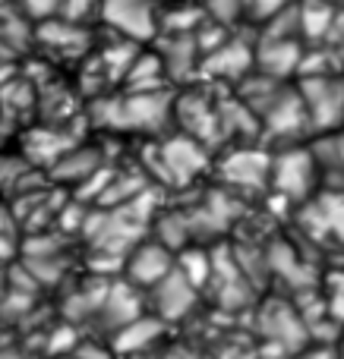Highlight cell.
Listing matches in <instances>:
<instances>
[{
  "instance_id": "cell-1",
  "label": "cell",
  "mask_w": 344,
  "mask_h": 359,
  "mask_svg": "<svg viewBox=\"0 0 344 359\" xmlns=\"http://www.w3.org/2000/svg\"><path fill=\"white\" fill-rule=\"evenodd\" d=\"M256 331H259V359L265 353H272L269 359H291L294 353H300L307 344H313L310 325L303 322L300 309L294 299H265L256 309Z\"/></svg>"
},
{
  "instance_id": "cell-2",
  "label": "cell",
  "mask_w": 344,
  "mask_h": 359,
  "mask_svg": "<svg viewBox=\"0 0 344 359\" xmlns=\"http://www.w3.org/2000/svg\"><path fill=\"white\" fill-rule=\"evenodd\" d=\"M319 164L313 158V149L303 145H284L272 158V177L269 186L284 198V202H310L319 186Z\"/></svg>"
},
{
  "instance_id": "cell-3",
  "label": "cell",
  "mask_w": 344,
  "mask_h": 359,
  "mask_svg": "<svg viewBox=\"0 0 344 359\" xmlns=\"http://www.w3.org/2000/svg\"><path fill=\"white\" fill-rule=\"evenodd\" d=\"M300 98L307 104L313 133H341L344 126V79L332 76H300Z\"/></svg>"
},
{
  "instance_id": "cell-4",
  "label": "cell",
  "mask_w": 344,
  "mask_h": 359,
  "mask_svg": "<svg viewBox=\"0 0 344 359\" xmlns=\"http://www.w3.org/2000/svg\"><path fill=\"white\" fill-rule=\"evenodd\" d=\"M174 117V98L168 92H126V98L105 107V123L130 130H161Z\"/></svg>"
},
{
  "instance_id": "cell-5",
  "label": "cell",
  "mask_w": 344,
  "mask_h": 359,
  "mask_svg": "<svg viewBox=\"0 0 344 359\" xmlns=\"http://www.w3.org/2000/svg\"><path fill=\"white\" fill-rule=\"evenodd\" d=\"M206 164H209L206 145L199 139L187 136V133L161 142V149H158V174L168 183H177V186L190 183V180H196L206 170Z\"/></svg>"
},
{
  "instance_id": "cell-6",
  "label": "cell",
  "mask_w": 344,
  "mask_h": 359,
  "mask_svg": "<svg viewBox=\"0 0 344 359\" xmlns=\"http://www.w3.org/2000/svg\"><path fill=\"white\" fill-rule=\"evenodd\" d=\"M177 265V255L164 243L143 240L126 252L124 259V280H130L139 290H152L158 280H164Z\"/></svg>"
},
{
  "instance_id": "cell-7",
  "label": "cell",
  "mask_w": 344,
  "mask_h": 359,
  "mask_svg": "<svg viewBox=\"0 0 344 359\" xmlns=\"http://www.w3.org/2000/svg\"><path fill=\"white\" fill-rule=\"evenodd\" d=\"M101 19L130 41H149L158 32L155 0H101Z\"/></svg>"
},
{
  "instance_id": "cell-8",
  "label": "cell",
  "mask_w": 344,
  "mask_h": 359,
  "mask_svg": "<svg viewBox=\"0 0 344 359\" xmlns=\"http://www.w3.org/2000/svg\"><path fill=\"white\" fill-rule=\"evenodd\" d=\"M259 123H263V133L282 139L284 145H294V139L300 136V133L313 130V126H310L307 104H303L300 88H297V86L294 88L284 86L282 95H278V98L269 104V111L259 117Z\"/></svg>"
},
{
  "instance_id": "cell-9",
  "label": "cell",
  "mask_w": 344,
  "mask_h": 359,
  "mask_svg": "<svg viewBox=\"0 0 344 359\" xmlns=\"http://www.w3.org/2000/svg\"><path fill=\"white\" fill-rule=\"evenodd\" d=\"M145 293H149V303H152V309H155V316L168 325V322H183V318L196 309V299H199L202 290L190 284L174 265V271H171L168 278L158 280V284Z\"/></svg>"
},
{
  "instance_id": "cell-10",
  "label": "cell",
  "mask_w": 344,
  "mask_h": 359,
  "mask_svg": "<svg viewBox=\"0 0 344 359\" xmlns=\"http://www.w3.org/2000/svg\"><path fill=\"white\" fill-rule=\"evenodd\" d=\"M221 180L234 189L259 192L269 186L272 177V155L259 149H234L231 155L221 161Z\"/></svg>"
},
{
  "instance_id": "cell-11",
  "label": "cell",
  "mask_w": 344,
  "mask_h": 359,
  "mask_svg": "<svg viewBox=\"0 0 344 359\" xmlns=\"http://www.w3.org/2000/svg\"><path fill=\"white\" fill-rule=\"evenodd\" d=\"M303 230L316 236V240H341L344 243V192L329 189L303 202L300 211Z\"/></svg>"
},
{
  "instance_id": "cell-12",
  "label": "cell",
  "mask_w": 344,
  "mask_h": 359,
  "mask_svg": "<svg viewBox=\"0 0 344 359\" xmlns=\"http://www.w3.org/2000/svg\"><path fill=\"white\" fill-rule=\"evenodd\" d=\"M174 120L183 126V133L199 139L202 145L221 136V120H218V104L199 92H190L174 98Z\"/></svg>"
},
{
  "instance_id": "cell-13",
  "label": "cell",
  "mask_w": 344,
  "mask_h": 359,
  "mask_svg": "<svg viewBox=\"0 0 344 359\" xmlns=\"http://www.w3.org/2000/svg\"><path fill=\"white\" fill-rule=\"evenodd\" d=\"M143 316V290L133 287L130 280H111L105 293V303H101L95 325H105L111 334H117L124 325L136 322Z\"/></svg>"
},
{
  "instance_id": "cell-14",
  "label": "cell",
  "mask_w": 344,
  "mask_h": 359,
  "mask_svg": "<svg viewBox=\"0 0 344 359\" xmlns=\"http://www.w3.org/2000/svg\"><path fill=\"white\" fill-rule=\"evenodd\" d=\"M256 67V48H250L246 41L240 38H227L225 44L212 50V54L202 57L199 69L209 76H218V79H246V73Z\"/></svg>"
},
{
  "instance_id": "cell-15",
  "label": "cell",
  "mask_w": 344,
  "mask_h": 359,
  "mask_svg": "<svg viewBox=\"0 0 344 359\" xmlns=\"http://www.w3.org/2000/svg\"><path fill=\"white\" fill-rule=\"evenodd\" d=\"M300 38H263L256 48V69L272 79H288L291 73H300Z\"/></svg>"
},
{
  "instance_id": "cell-16",
  "label": "cell",
  "mask_w": 344,
  "mask_h": 359,
  "mask_svg": "<svg viewBox=\"0 0 344 359\" xmlns=\"http://www.w3.org/2000/svg\"><path fill=\"white\" fill-rule=\"evenodd\" d=\"M158 57H161V63H164L168 79H183V76H190L193 69H199V63H202V50H199V44H196L193 32H174V35L158 48Z\"/></svg>"
},
{
  "instance_id": "cell-17",
  "label": "cell",
  "mask_w": 344,
  "mask_h": 359,
  "mask_svg": "<svg viewBox=\"0 0 344 359\" xmlns=\"http://www.w3.org/2000/svg\"><path fill=\"white\" fill-rule=\"evenodd\" d=\"M164 334V322L158 316H139L136 322L124 325V328L114 334V350L126 356H143L158 337Z\"/></svg>"
},
{
  "instance_id": "cell-18",
  "label": "cell",
  "mask_w": 344,
  "mask_h": 359,
  "mask_svg": "<svg viewBox=\"0 0 344 359\" xmlns=\"http://www.w3.org/2000/svg\"><path fill=\"white\" fill-rule=\"evenodd\" d=\"M126 92H164V82H168V73H164V63L158 54H139L133 60V67L126 69L124 76Z\"/></svg>"
},
{
  "instance_id": "cell-19",
  "label": "cell",
  "mask_w": 344,
  "mask_h": 359,
  "mask_svg": "<svg viewBox=\"0 0 344 359\" xmlns=\"http://www.w3.org/2000/svg\"><path fill=\"white\" fill-rule=\"evenodd\" d=\"M335 6L326 0H307L300 4V35L307 41H329L335 29Z\"/></svg>"
},
{
  "instance_id": "cell-20",
  "label": "cell",
  "mask_w": 344,
  "mask_h": 359,
  "mask_svg": "<svg viewBox=\"0 0 344 359\" xmlns=\"http://www.w3.org/2000/svg\"><path fill=\"white\" fill-rule=\"evenodd\" d=\"M98 168H101V155L95 149H70L67 155L57 158L51 174L57 180H67V183L76 177V183H82V180H92Z\"/></svg>"
},
{
  "instance_id": "cell-21",
  "label": "cell",
  "mask_w": 344,
  "mask_h": 359,
  "mask_svg": "<svg viewBox=\"0 0 344 359\" xmlns=\"http://www.w3.org/2000/svg\"><path fill=\"white\" fill-rule=\"evenodd\" d=\"M177 271H180L193 287L206 290L209 280H212V255L199 246L180 249V255H177Z\"/></svg>"
},
{
  "instance_id": "cell-22",
  "label": "cell",
  "mask_w": 344,
  "mask_h": 359,
  "mask_svg": "<svg viewBox=\"0 0 344 359\" xmlns=\"http://www.w3.org/2000/svg\"><path fill=\"white\" fill-rule=\"evenodd\" d=\"M244 10H250V0H206V13L215 19V25H234Z\"/></svg>"
},
{
  "instance_id": "cell-23",
  "label": "cell",
  "mask_w": 344,
  "mask_h": 359,
  "mask_svg": "<svg viewBox=\"0 0 344 359\" xmlns=\"http://www.w3.org/2000/svg\"><path fill=\"white\" fill-rule=\"evenodd\" d=\"M322 297H326V306H329V318H332L335 325H344V271L332 274L329 290L322 293Z\"/></svg>"
},
{
  "instance_id": "cell-24",
  "label": "cell",
  "mask_w": 344,
  "mask_h": 359,
  "mask_svg": "<svg viewBox=\"0 0 344 359\" xmlns=\"http://www.w3.org/2000/svg\"><path fill=\"white\" fill-rule=\"evenodd\" d=\"M60 6H63V0H19L22 16H32V19L60 16Z\"/></svg>"
},
{
  "instance_id": "cell-25",
  "label": "cell",
  "mask_w": 344,
  "mask_h": 359,
  "mask_svg": "<svg viewBox=\"0 0 344 359\" xmlns=\"http://www.w3.org/2000/svg\"><path fill=\"white\" fill-rule=\"evenodd\" d=\"M92 10H101V0H63L60 19H67V22H79V19Z\"/></svg>"
},
{
  "instance_id": "cell-26",
  "label": "cell",
  "mask_w": 344,
  "mask_h": 359,
  "mask_svg": "<svg viewBox=\"0 0 344 359\" xmlns=\"http://www.w3.org/2000/svg\"><path fill=\"white\" fill-rule=\"evenodd\" d=\"M291 359H341V344H307Z\"/></svg>"
},
{
  "instance_id": "cell-27",
  "label": "cell",
  "mask_w": 344,
  "mask_h": 359,
  "mask_svg": "<svg viewBox=\"0 0 344 359\" xmlns=\"http://www.w3.org/2000/svg\"><path fill=\"white\" fill-rule=\"evenodd\" d=\"M291 6V0H250V13L256 19H272V16H278L282 10H288Z\"/></svg>"
},
{
  "instance_id": "cell-28",
  "label": "cell",
  "mask_w": 344,
  "mask_h": 359,
  "mask_svg": "<svg viewBox=\"0 0 344 359\" xmlns=\"http://www.w3.org/2000/svg\"><path fill=\"white\" fill-rule=\"evenodd\" d=\"M161 359H202L199 353H196L193 347H187V344H177V347H171L168 353H164Z\"/></svg>"
},
{
  "instance_id": "cell-29",
  "label": "cell",
  "mask_w": 344,
  "mask_h": 359,
  "mask_svg": "<svg viewBox=\"0 0 344 359\" xmlns=\"http://www.w3.org/2000/svg\"><path fill=\"white\" fill-rule=\"evenodd\" d=\"M10 252H13V243L6 240V236H0V262L10 259Z\"/></svg>"
},
{
  "instance_id": "cell-30",
  "label": "cell",
  "mask_w": 344,
  "mask_h": 359,
  "mask_svg": "<svg viewBox=\"0 0 344 359\" xmlns=\"http://www.w3.org/2000/svg\"><path fill=\"white\" fill-rule=\"evenodd\" d=\"M0 299H4V271H0Z\"/></svg>"
},
{
  "instance_id": "cell-31",
  "label": "cell",
  "mask_w": 344,
  "mask_h": 359,
  "mask_svg": "<svg viewBox=\"0 0 344 359\" xmlns=\"http://www.w3.org/2000/svg\"><path fill=\"white\" fill-rule=\"evenodd\" d=\"M341 359H344V347H341Z\"/></svg>"
},
{
  "instance_id": "cell-32",
  "label": "cell",
  "mask_w": 344,
  "mask_h": 359,
  "mask_svg": "<svg viewBox=\"0 0 344 359\" xmlns=\"http://www.w3.org/2000/svg\"><path fill=\"white\" fill-rule=\"evenodd\" d=\"M341 347H344V344H341Z\"/></svg>"
}]
</instances>
